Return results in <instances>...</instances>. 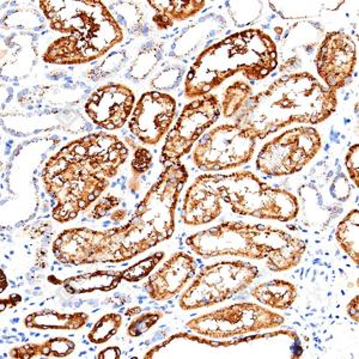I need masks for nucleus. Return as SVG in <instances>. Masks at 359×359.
<instances>
[{
    "label": "nucleus",
    "mask_w": 359,
    "mask_h": 359,
    "mask_svg": "<svg viewBox=\"0 0 359 359\" xmlns=\"http://www.w3.org/2000/svg\"><path fill=\"white\" fill-rule=\"evenodd\" d=\"M221 196L208 175L196 177L184 196L182 221L192 226L211 223L221 216Z\"/></svg>",
    "instance_id": "17"
},
{
    "label": "nucleus",
    "mask_w": 359,
    "mask_h": 359,
    "mask_svg": "<svg viewBox=\"0 0 359 359\" xmlns=\"http://www.w3.org/2000/svg\"><path fill=\"white\" fill-rule=\"evenodd\" d=\"M321 145L315 128L296 127L264 145L257 155V170L267 176L292 175L318 155Z\"/></svg>",
    "instance_id": "9"
},
{
    "label": "nucleus",
    "mask_w": 359,
    "mask_h": 359,
    "mask_svg": "<svg viewBox=\"0 0 359 359\" xmlns=\"http://www.w3.org/2000/svg\"><path fill=\"white\" fill-rule=\"evenodd\" d=\"M123 325V316L120 314H107L98 320L90 331L88 338L93 344H104L109 341Z\"/></svg>",
    "instance_id": "28"
},
{
    "label": "nucleus",
    "mask_w": 359,
    "mask_h": 359,
    "mask_svg": "<svg viewBox=\"0 0 359 359\" xmlns=\"http://www.w3.org/2000/svg\"><path fill=\"white\" fill-rule=\"evenodd\" d=\"M221 199L233 212L260 219L289 222L299 211L297 198L285 189L269 187L252 172L208 175Z\"/></svg>",
    "instance_id": "7"
},
{
    "label": "nucleus",
    "mask_w": 359,
    "mask_h": 359,
    "mask_svg": "<svg viewBox=\"0 0 359 359\" xmlns=\"http://www.w3.org/2000/svg\"><path fill=\"white\" fill-rule=\"evenodd\" d=\"M315 64L328 89H341L352 77L357 64L355 41L343 32L326 34L318 47Z\"/></svg>",
    "instance_id": "14"
},
{
    "label": "nucleus",
    "mask_w": 359,
    "mask_h": 359,
    "mask_svg": "<svg viewBox=\"0 0 359 359\" xmlns=\"http://www.w3.org/2000/svg\"><path fill=\"white\" fill-rule=\"evenodd\" d=\"M176 115V101L161 91H147L139 98L128 123L142 143L156 145L169 132Z\"/></svg>",
    "instance_id": "13"
},
{
    "label": "nucleus",
    "mask_w": 359,
    "mask_h": 359,
    "mask_svg": "<svg viewBox=\"0 0 359 359\" xmlns=\"http://www.w3.org/2000/svg\"><path fill=\"white\" fill-rule=\"evenodd\" d=\"M163 252H157L150 257H145L143 260L137 262L135 265L128 267L123 271V279L126 282L135 283L142 280L143 278L147 277L151 273L152 269L158 265L161 260L163 259Z\"/></svg>",
    "instance_id": "29"
},
{
    "label": "nucleus",
    "mask_w": 359,
    "mask_h": 359,
    "mask_svg": "<svg viewBox=\"0 0 359 359\" xmlns=\"http://www.w3.org/2000/svg\"><path fill=\"white\" fill-rule=\"evenodd\" d=\"M259 276L257 266L245 262H222L206 266L180 298L182 311H194L224 302L247 289Z\"/></svg>",
    "instance_id": "8"
},
{
    "label": "nucleus",
    "mask_w": 359,
    "mask_h": 359,
    "mask_svg": "<svg viewBox=\"0 0 359 359\" xmlns=\"http://www.w3.org/2000/svg\"><path fill=\"white\" fill-rule=\"evenodd\" d=\"M196 262L189 254L175 253L149 278V296L155 301H167L182 290L196 274Z\"/></svg>",
    "instance_id": "16"
},
{
    "label": "nucleus",
    "mask_w": 359,
    "mask_h": 359,
    "mask_svg": "<svg viewBox=\"0 0 359 359\" xmlns=\"http://www.w3.org/2000/svg\"><path fill=\"white\" fill-rule=\"evenodd\" d=\"M359 211L352 210L337 228V241L355 266L359 262Z\"/></svg>",
    "instance_id": "23"
},
{
    "label": "nucleus",
    "mask_w": 359,
    "mask_h": 359,
    "mask_svg": "<svg viewBox=\"0 0 359 359\" xmlns=\"http://www.w3.org/2000/svg\"><path fill=\"white\" fill-rule=\"evenodd\" d=\"M39 4L50 29L65 35L48 46L43 54L47 64H88L123 41L121 25L102 1L55 0Z\"/></svg>",
    "instance_id": "3"
},
{
    "label": "nucleus",
    "mask_w": 359,
    "mask_h": 359,
    "mask_svg": "<svg viewBox=\"0 0 359 359\" xmlns=\"http://www.w3.org/2000/svg\"><path fill=\"white\" fill-rule=\"evenodd\" d=\"M359 297L355 296L352 298L351 302L348 303L347 306V314L352 318V321H355V323H358L359 321Z\"/></svg>",
    "instance_id": "36"
},
{
    "label": "nucleus",
    "mask_w": 359,
    "mask_h": 359,
    "mask_svg": "<svg viewBox=\"0 0 359 359\" xmlns=\"http://www.w3.org/2000/svg\"><path fill=\"white\" fill-rule=\"evenodd\" d=\"M252 294L257 301L265 306L279 311H286L296 301L297 289L291 283L277 279L255 286Z\"/></svg>",
    "instance_id": "21"
},
{
    "label": "nucleus",
    "mask_w": 359,
    "mask_h": 359,
    "mask_svg": "<svg viewBox=\"0 0 359 359\" xmlns=\"http://www.w3.org/2000/svg\"><path fill=\"white\" fill-rule=\"evenodd\" d=\"M120 204V199L114 196H107L102 198L101 201H98L97 204L95 205V208L91 211V217H94L95 219H101L102 217L107 216L108 212L116 208Z\"/></svg>",
    "instance_id": "34"
},
{
    "label": "nucleus",
    "mask_w": 359,
    "mask_h": 359,
    "mask_svg": "<svg viewBox=\"0 0 359 359\" xmlns=\"http://www.w3.org/2000/svg\"><path fill=\"white\" fill-rule=\"evenodd\" d=\"M123 53H118V52L111 54L109 57H106V60L101 65L98 66L97 69H95V72L98 71L100 77H106V76H109L108 74H114L123 64Z\"/></svg>",
    "instance_id": "35"
},
{
    "label": "nucleus",
    "mask_w": 359,
    "mask_h": 359,
    "mask_svg": "<svg viewBox=\"0 0 359 359\" xmlns=\"http://www.w3.org/2000/svg\"><path fill=\"white\" fill-rule=\"evenodd\" d=\"M221 102L216 95H205L188 103L177 118L162 147L161 163L179 162L192 150L203 133L221 116Z\"/></svg>",
    "instance_id": "12"
},
{
    "label": "nucleus",
    "mask_w": 359,
    "mask_h": 359,
    "mask_svg": "<svg viewBox=\"0 0 359 359\" xmlns=\"http://www.w3.org/2000/svg\"><path fill=\"white\" fill-rule=\"evenodd\" d=\"M187 180V169L180 161L168 164L127 223L145 252L172 236L176 206Z\"/></svg>",
    "instance_id": "6"
},
{
    "label": "nucleus",
    "mask_w": 359,
    "mask_h": 359,
    "mask_svg": "<svg viewBox=\"0 0 359 359\" xmlns=\"http://www.w3.org/2000/svg\"><path fill=\"white\" fill-rule=\"evenodd\" d=\"M230 17L238 27H245L257 21L262 11V1H229Z\"/></svg>",
    "instance_id": "27"
},
{
    "label": "nucleus",
    "mask_w": 359,
    "mask_h": 359,
    "mask_svg": "<svg viewBox=\"0 0 359 359\" xmlns=\"http://www.w3.org/2000/svg\"><path fill=\"white\" fill-rule=\"evenodd\" d=\"M284 323L285 318L264 306L238 303L193 318L186 326L208 338L225 339L271 330Z\"/></svg>",
    "instance_id": "10"
},
{
    "label": "nucleus",
    "mask_w": 359,
    "mask_h": 359,
    "mask_svg": "<svg viewBox=\"0 0 359 359\" xmlns=\"http://www.w3.org/2000/svg\"><path fill=\"white\" fill-rule=\"evenodd\" d=\"M277 67L276 42L260 29H247L196 57L186 76L184 94L188 98L203 97L238 72L249 81H262Z\"/></svg>",
    "instance_id": "4"
},
{
    "label": "nucleus",
    "mask_w": 359,
    "mask_h": 359,
    "mask_svg": "<svg viewBox=\"0 0 359 359\" xmlns=\"http://www.w3.org/2000/svg\"><path fill=\"white\" fill-rule=\"evenodd\" d=\"M135 103V93L130 88L111 83L94 91L84 109L96 126L113 131L127 123Z\"/></svg>",
    "instance_id": "15"
},
{
    "label": "nucleus",
    "mask_w": 359,
    "mask_h": 359,
    "mask_svg": "<svg viewBox=\"0 0 359 359\" xmlns=\"http://www.w3.org/2000/svg\"><path fill=\"white\" fill-rule=\"evenodd\" d=\"M155 10L152 21L161 30L170 28L175 22H182L196 16L206 5V1H179V0H150L147 1Z\"/></svg>",
    "instance_id": "18"
},
{
    "label": "nucleus",
    "mask_w": 359,
    "mask_h": 359,
    "mask_svg": "<svg viewBox=\"0 0 359 359\" xmlns=\"http://www.w3.org/2000/svg\"><path fill=\"white\" fill-rule=\"evenodd\" d=\"M184 74V69L179 66H170L161 71L151 81L152 88L156 90H172L179 86Z\"/></svg>",
    "instance_id": "30"
},
{
    "label": "nucleus",
    "mask_w": 359,
    "mask_h": 359,
    "mask_svg": "<svg viewBox=\"0 0 359 359\" xmlns=\"http://www.w3.org/2000/svg\"><path fill=\"white\" fill-rule=\"evenodd\" d=\"M338 106L337 95L311 74H287L249 98L235 116L237 126L265 139L291 123H321Z\"/></svg>",
    "instance_id": "2"
},
{
    "label": "nucleus",
    "mask_w": 359,
    "mask_h": 359,
    "mask_svg": "<svg viewBox=\"0 0 359 359\" xmlns=\"http://www.w3.org/2000/svg\"><path fill=\"white\" fill-rule=\"evenodd\" d=\"M125 217H126V211L125 210H116L111 215V219L114 223H120V222H123L125 219Z\"/></svg>",
    "instance_id": "38"
},
{
    "label": "nucleus",
    "mask_w": 359,
    "mask_h": 359,
    "mask_svg": "<svg viewBox=\"0 0 359 359\" xmlns=\"http://www.w3.org/2000/svg\"><path fill=\"white\" fill-rule=\"evenodd\" d=\"M257 139L235 125L215 127L199 139L193 161L203 172H219L248 163L253 157Z\"/></svg>",
    "instance_id": "11"
},
{
    "label": "nucleus",
    "mask_w": 359,
    "mask_h": 359,
    "mask_svg": "<svg viewBox=\"0 0 359 359\" xmlns=\"http://www.w3.org/2000/svg\"><path fill=\"white\" fill-rule=\"evenodd\" d=\"M252 86L241 81L229 86L225 89L221 103V111L225 118H235L252 97Z\"/></svg>",
    "instance_id": "24"
},
{
    "label": "nucleus",
    "mask_w": 359,
    "mask_h": 359,
    "mask_svg": "<svg viewBox=\"0 0 359 359\" xmlns=\"http://www.w3.org/2000/svg\"><path fill=\"white\" fill-rule=\"evenodd\" d=\"M121 280L123 272L120 271H97L67 278L62 284L69 294H83L94 291L114 290Z\"/></svg>",
    "instance_id": "19"
},
{
    "label": "nucleus",
    "mask_w": 359,
    "mask_h": 359,
    "mask_svg": "<svg viewBox=\"0 0 359 359\" xmlns=\"http://www.w3.org/2000/svg\"><path fill=\"white\" fill-rule=\"evenodd\" d=\"M140 311H142L140 306H135V308H131V309L126 311V316H128V318L135 316V315L140 314Z\"/></svg>",
    "instance_id": "39"
},
{
    "label": "nucleus",
    "mask_w": 359,
    "mask_h": 359,
    "mask_svg": "<svg viewBox=\"0 0 359 359\" xmlns=\"http://www.w3.org/2000/svg\"><path fill=\"white\" fill-rule=\"evenodd\" d=\"M128 150L113 135L98 132L77 139L49 158L42 172L46 192L57 201L52 217L59 223L77 218L109 186Z\"/></svg>",
    "instance_id": "1"
},
{
    "label": "nucleus",
    "mask_w": 359,
    "mask_h": 359,
    "mask_svg": "<svg viewBox=\"0 0 359 359\" xmlns=\"http://www.w3.org/2000/svg\"><path fill=\"white\" fill-rule=\"evenodd\" d=\"M162 57V50L158 46H149L138 54L131 69H128V78L133 81H142L150 74Z\"/></svg>",
    "instance_id": "26"
},
{
    "label": "nucleus",
    "mask_w": 359,
    "mask_h": 359,
    "mask_svg": "<svg viewBox=\"0 0 359 359\" xmlns=\"http://www.w3.org/2000/svg\"><path fill=\"white\" fill-rule=\"evenodd\" d=\"M326 3L318 1H271L269 6L282 18H306L318 15Z\"/></svg>",
    "instance_id": "25"
},
{
    "label": "nucleus",
    "mask_w": 359,
    "mask_h": 359,
    "mask_svg": "<svg viewBox=\"0 0 359 359\" xmlns=\"http://www.w3.org/2000/svg\"><path fill=\"white\" fill-rule=\"evenodd\" d=\"M162 316L163 315L161 313H147V314L140 315L128 326L127 334L132 338H138L140 335L145 334L149 330H151V327L158 323Z\"/></svg>",
    "instance_id": "31"
},
{
    "label": "nucleus",
    "mask_w": 359,
    "mask_h": 359,
    "mask_svg": "<svg viewBox=\"0 0 359 359\" xmlns=\"http://www.w3.org/2000/svg\"><path fill=\"white\" fill-rule=\"evenodd\" d=\"M345 165H346L347 172L350 175V179L353 181L355 187L359 184V145L355 144L352 145L348 151H347L346 158H345Z\"/></svg>",
    "instance_id": "33"
},
{
    "label": "nucleus",
    "mask_w": 359,
    "mask_h": 359,
    "mask_svg": "<svg viewBox=\"0 0 359 359\" xmlns=\"http://www.w3.org/2000/svg\"><path fill=\"white\" fill-rule=\"evenodd\" d=\"M188 247L201 257H243L267 260V267L279 265L290 253L292 236L280 229L243 222H226L193 233Z\"/></svg>",
    "instance_id": "5"
},
{
    "label": "nucleus",
    "mask_w": 359,
    "mask_h": 359,
    "mask_svg": "<svg viewBox=\"0 0 359 359\" xmlns=\"http://www.w3.org/2000/svg\"><path fill=\"white\" fill-rule=\"evenodd\" d=\"M121 357V350L118 347H108L106 350L100 352L98 359H118Z\"/></svg>",
    "instance_id": "37"
},
{
    "label": "nucleus",
    "mask_w": 359,
    "mask_h": 359,
    "mask_svg": "<svg viewBox=\"0 0 359 359\" xmlns=\"http://www.w3.org/2000/svg\"><path fill=\"white\" fill-rule=\"evenodd\" d=\"M89 321L86 313H57L54 311H35L25 318L27 328L36 330H81Z\"/></svg>",
    "instance_id": "20"
},
{
    "label": "nucleus",
    "mask_w": 359,
    "mask_h": 359,
    "mask_svg": "<svg viewBox=\"0 0 359 359\" xmlns=\"http://www.w3.org/2000/svg\"><path fill=\"white\" fill-rule=\"evenodd\" d=\"M76 348V344L67 338H53L43 344H27L23 346L13 347L10 351L11 358H64L71 355Z\"/></svg>",
    "instance_id": "22"
},
{
    "label": "nucleus",
    "mask_w": 359,
    "mask_h": 359,
    "mask_svg": "<svg viewBox=\"0 0 359 359\" xmlns=\"http://www.w3.org/2000/svg\"><path fill=\"white\" fill-rule=\"evenodd\" d=\"M152 165V154L151 152L144 149V147H138L137 151L135 152L133 159H132V170L135 176L143 175L150 169Z\"/></svg>",
    "instance_id": "32"
}]
</instances>
